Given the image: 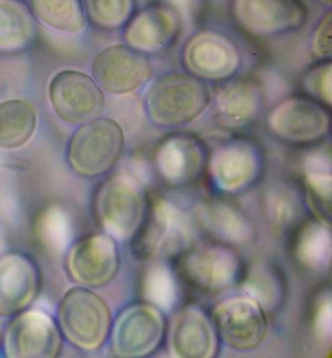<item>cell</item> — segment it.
Masks as SVG:
<instances>
[{"mask_svg": "<svg viewBox=\"0 0 332 358\" xmlns=\"http://www.w3.org/2000/svg\"><path fill=\"white\" fill-rule=\"evenodd\" d=\"M231 16L248 36L274 39L300 31L308 9L303 0H231Z\"/></svg>", "mask_w": 332, "mask_h": 358, "instance_id": "8992f818", "label": "cell"}, {"mask_svg": "<svg viewBox=\"0 0 332 358\" xmlns=\"http://www.w3.org/2000/svg\"><path fill=\"white\" fill-rule=\"evenodd\" d=\"M199 217L209 233L233 243H244L253 237L251 224L239 210L224 201L205 203Z\"/></svg>", "mask_w": 332, "mask_h": 358, "instance_id": "cb8c5ba5", "label": "cell"}, {"mask_svg": "<svg viewBox=\"0 0 332 358\" xmlns=\"http://www.w3.org/2000/svg\"><path fill=\"white\" fill-rule=\"evenodd\" d=\"M60 330L74 347L86 352L101 349L111 329L109 306L94 291L74 287L59 307Z\"/></svg>", "mask_w": 332, "mask_h": 358, "instance_id": "277c9868", "label": "cell"}, {"mask_svg": "<svg viewBox=\"0 0 332 358\" xmlns=\"http://www.w3.org/2000/svg\"><path fill=\"white\" fill-rule=\"evenodd\" d=\"M125 148L123 128L109 117H97L82 124L67 146L71 170L85 178L106 175L118 163Z\"/></svg>", "mask_w": 332, "mask_h": 358, "instance_id": "7a4b0ae2", "label": "cell"}, {"mask_svg": "<svg viewBox=\"0 0 332 358\" xmlns=\"http://www.w3.org/2000/svg\"><path fill=\"white\" fill-rule=\"evenodd\" d=\"M34 34L31 11L17 0H0V51L26 47Z\"/></svg>", "mask_w": 332, "mask_h": 358, "instance_id": "d4e9b609", "label": "cell"}, {"mask_svg": "<svg viewBox=\"0 0 332 358\" xmlns=\"http://www.w3.org/2000/svg\"><path fill=\"white\" fill-rule=\"evenodd\" d=\"M163 331V320L155 308L133 306L117 320L112 337L113 350L121 357H144L158 347Z\"/></svg>", "mask_w": 332, "mask_h": 358, "instance_id": "ac0fdd59", "label": "cell"}, {"mask_svg": "<svg viewBox=\"0 0 332 358\" xmlns=\"http://www.w3.org/2000/svg\"><path fill=\"white\" fill-rule=\"evenodd\" d=\"M316 1H318L319 4L324 5V6H328L331 8V0H316Z\"/></svg>", "mask_w": 332, "mask_h": 358, "instance_id": "e575fe53", "label": "cell"}, {"mask_svg": "<svg viewBox=\"0 0 332 358\" xmlns=\"http://www.w3.org/2000/svg\"><path fill=\"white\" fill-rule=\"evenodd\" d=\"M29 4L34 19L58 34L74 36L86 27L82 0H29Z\"/></svg>", "mask_w": 332, "mask_h": 358, "instance_id": "603a6c76", "label": "cell"}, {"mask_svg": "<svg viewBox=\"0 0 332 358\" xmlns=\"http://www.w3.org/2000/svg\"><path fill=\"white\" fill-rule=\"evenodd\" d=\"M305 182L310 192L321 203H331L332 189L331 154L317 151L304 162Z\"/></svg>", "mask_w": 332, "mask_h": 358, "instance_id": "f1b7e54d", "label": "cell"}, {"mask_svg": "<svg viewBox=\"0 0 332 358\" xmlns=\"http://www.w3.org/2000/svg\"><path fill=\"white\" fill-rule=\"evenodd\" d=\"M317 336L323 341H331L332 334V307L329 296L319 302L314 317Z\"/></svg>", "mask_w": 332, "mask_h": 358, "instance_id": "836d02e7", "label": "cell"}, {"mask_svg": "<svg viewBox=\"0 0 332 358\" xmlns=\"http://www.w3.org/2000/svg\"><path fill=\"white\" fill-rule=\"evenodd\" d=\"M247 288L249 294L253 295L251 298L261 305L262 303L268 305L276 297V285L274 280L265 273L257 272L256 275L254 273L253 277L249 278Z\"/></svg>", "mask_w": 332, "mask_h": 358, "instance_id": "d6a6232c", "label": "cell"}, {"mask_svg": "<svg viewBox=\"0 0 332 358\" xmlns=\"http://www.w3.org/2000/svg\"><path fill=\"white\" fill-rule=\"evenodd\" d=\"M118 251L109 235L97 234L82 238L67 256V267L74 282L86 287L109 285L118 271Z\"/></svg>", "mask_w": 332, "mask_h": 358, "instance_id": "5bb4252c", "label": "cell"}, {"mask_svg": "<svg viewBox=\"0 0 332 358\" xmlns=\"http://www.w3.org/2000/svg\"><path fill=\"white\" fill-rule=\"evenodd\" d=\"M144 296L159 309L169 310L177 299V285L173 273L165 265L156 264L147 271L144 278Z\"/></svg>", "mask_w": 332, "mask_h": 358, "instance_id": "83f0119b", "label": "cell"}, {"mask_svg": "<svg viewBox=\"0 0 332 358\" xmlns=\"http://www.w3.org/2000/svg\"><path fill=\"white\" fill-rule=\"evenodd\" d=\"M311 54L316 61H326L332 57V16L331 9L323 15L314 27L310 41Z\"/></svg>", "mask_w": 332, "mask_h": 358, "instance_id": "1f68e13d", "label": "cell"}, {"mask_svg": "<svg viewBox=\"0 0 332 358\" xmlns=\"http://www.w3.org/2000/svg\"><path fill=\"white\" fill-rule=\"evenodd\" d=\"M4 345L10 358L58 357L62 348V332L46 313L24 310L9 323Z\"/></svg>", "mask_w": 332, "mask_h": 358, "instance_id": "8fae6325", "label": "cell"}, {"mask_svg": "<svg viewBox=\"0 0 332 358\" xmlns=\"http://www.w3.org/2000/svg\"><path fill=\"white\" fill-rule=\"evenodd\" d=\"M209 83L186 71H170L149 82L144 111L153 125L179 128L204 115L212 106Z\"/></svg>", "mask_w": 332, "mask_h": 358, "instance_id": "6da1fadb", "label": "cell"}, {"mask_svg": "<svg viewBox=\"0 0 332 358\" xmlns=\"http://www.w3.org/2000/svg\"><path fill=\"white\" fill-rule=\"evenodd\" d=\"M267 205L272 220L281 226L293 223L300 211V201L296 191L284 183L276 184L269 190Z\"/></svg>", "mask_w": 332, "mask_h": 358, "instance_id": "f546056e", "label": "cell"}, {"mask_svg": "<svg viewBox=\"0 0 332 358\" xmlns=\"http://www.w3.org/2000/svg\"><path fill=\"white\" fill-rule=\"evenodd\" d=\"M214 320L226 342L237 350H251L265 339L268 322L262 306L251 297L234 298L214 310Z\"/></svg>", "mask_w": 332, "mask_h": 358, "instance_id": "e0dca14e", "label": "cell"}, {"mask_svg": "<svg viewBox=\"0 0 332 358\" xmlns=\"http://www.w3.org/2000/svg\"><path fill=\"white\" fill-rule=\"evenodd\" d=\"M184 271L192 282L208 290H221L231 285L238 260L231 251L216 246L194 250L184 260Z\"/></svg>", "mask_w": 332, "mask_h": 358, "instance_id": "ffe728a7", "label": "cell"}, {"mask_svg": "<svg viewBox=\"0 0 332 358\" xmlns=\"http://www.w3.org/2000/svg\"><path fill=\"white\" fill-rule=\"evenodd\" d=\"M37 122V109L29 99L0 101V149L15 150L26 145L36 133Z\"/></svg>", "mask_w": 332, "mask_h": 358, "instance_id": "7402d4cb", "label": "cell"}, {"mask_svg": "<svg viewBox=\"0 0 332 358\" xmlns=\"http://www.w3.org/2000/svg\"><path fill=\"white\" fill-rule=\"evenodd\" d=\"M172 349L181 358H207L213 355V329L202 313L186 310L176 318L172 331Z\"/></svg>", "mask_w": 332, "mask_h": 358, "instance_id": "44dd1931", "label": "cell"}, {"mask_svg": "<svg viewBox=\"0 0 332 358\" xmlns=\"http://www.w3.org/2000/svg\"><path fill=\"white\" fill-rule=\"evenodd\" d=\"M331 108L308 96L294 94L275 104L266 116L268 130L286 143H317L331 131Z\"/></svg>", "mask_w": 332, "mask_h": 358, "instance_id": "52a82bcc", "label": "cell"}, {"mask_svg": "<svg viewBox=\"0 0 332 358\" xmlns=\"http://www.w3.org/2000/svg\"><path fill=\"white\" fill-rule=\"evenodd\" d=\"M204 144L192 134L177 133L165 138L154 155L159 178L172 186H184L196 180L206 165Z\"/></svg>", "mask_w": 332, "mask_h": 358, "instance_id": "2e32d148", "label": "cell"}, {"mask_svg": "<svg viewBox=\"0 0 332 358\" xmlns=\"http://www.w3.org/2000/svg\"><path fill=\"white\" fill-rule=\"evenodd\" d=\"M86 17L95 27L116 31L126 26L136 12V0H84Z\"/></svg>", "mask_w": 332, "mask_h": 358, "instance_id": "4316f807", "label": "cell"}, {"mask_svg": "<svg viewBox=\"0 0 332 358\" xmlns=\"http://www.w3.org/2000/svg\"><path fill=\"white\" fill-rule=\"evenodd\" d=\"M191 238L188 217L171 201L159 199L152 206L137 250L147 258L174 255L184 250Z\"/></svg>", "mask_w": 332, "mask_h": 358, "instance_id": "7c38bea8", "label": "cell"}, {"mask_svg": "<svg viewBox=\"0 0 332 358\" xmlns=\"http://www.w3.org/2000/svg\"><path fill=\"white\" fill-rule=\"evenodd\" d=\"M331 230L321 223H311L301 231L297 240L296 255L301 264L319 270L331 263Z\"/></svg>", "mask_w": 332, "mask_h": 358, "instance_id": "484cf974", "label": "cell"}, {"mask_svg": "<svg viewBox=\"0 0 332 358\" xmlns=\"http://www.w3.org/2000/svg\"><path fill=\"white\" fill-rule=\"evenodd\" d=\"M184 31V18L176 5L157 1L136 10L124 27V43L151 56L168 51Z\"/></svg>", "mask_w": 332, "mask_h": 358, "instance_id": "30bf717a", "label": "cell"}, {"mask_svg": "<svg viewBox=\"0 0 332 358\" xmlns=\"http://www.w3.org/2000/svg\"><path fill=\"white\" fill-rule=\"evenodd\" d=\"M214 115L226 128L242 129L253 125L263 113L266 93L254 77L236 76L221 83L213 96Z\"/></svg>", "mask_w": 332, "mask_h": 358, "instance_id": "4fadbf2b", "label": "cell"}, {"mask_svg": "<svg viewBox=\"0 0 332 358\" xmlns=\"http://www.w3.org/2000/svg\"><path fill=\"white\" fill-rule=\"evenodd\" d=\"M184 69L207 83H223L238 76L243 66L239 45L228 34L200 29L187 39L181 51Z\"/></svg>", "mask_w": 332, "mask_h": 358, "instance_id": "5b68a950", "label": "cell"}, {"mask_svg": "<svg viewBox=\"0 0 332 358\" xmlns=\"http://www.w3.org/2000/svg\"><path fill=\"white\" fill-rule=\"evenodd\" d=\"M50 108L60 120L80 126L101 116L106 94L93 77L77 69H62L50 79Z\"/></svg>", "mask_w": 332, "mask_h": 358, "instance_id": "ba28073f", "label": "cell"}, {"mask_svg": "<svg viewBox=\"0 0 332 358\" xmlns=\"http://www.w3.org/2000/svg\"><path fill=\"white\" fill-rule=\"evenodd\" d=\"M144 182L129 171H120L102 184L95 199V213L107 235L126 240L141 226L144 215Z\"/></svg>", "mask_w": 332, "mask_h": 358, "instance_id": "3957f363", "label": "cell"}, {"mask_svg": "<svg viewBox=\"0 0 332 358\" xmlns=\"http://www.w3.org/2000/svg\"><path fill=\"white\" fill-rule=\"evenodd\" d=\"M208 171L217 188L235 192L256 180L261 168V157L256 144L236 138L221 144L209 158Z\"/></svg>", "mask_w": 332, "mask_h": 358, "instance_id": "9a60e30c", "label": "cell"}, {"mask_svg": "<svg viewBox=\"0 0 332 358\" xmlns=\"http://www.w3.org/2000/svg\"><path fill=\"white\" fill-rule=\"evenodd\" d=\"M92 77L104 94L128 96L144 88L153 76L149 56L126 43L106 46L96 55Z\"/></svg>", "mask_w": 332, "mask_h": 358, "instance_id": "9c48e42d", "label": "cell"}, {"mask_svg": "<svg viewBox=\"0 0 332 358\" xmlns=\"http://www.w3.org/2000/svg\"><path fill=\"white\" fill-rule=\"evenodd\" d=\"M39 270L31 258L20 252L0 256V315L24 312L39 293Z\"/></svg>", "mask_w": 332, "mask_h": 358, "instance_id": "d6986e66", "label": "cell"}, {"mask_svg": "<svg viewBox=\"0 0 332 358\" xmlns=\"http://www.w3.org/2000/svg\"><path fill=\"white\" fill-rule=\"evenodd\" d=\"M301 86L306 96L331 108L332 104V62L316 61L307 69L301 79Z\"/></svg>", "mask_w": 332, "mask_h": 358, "instance_id": "4dcf8cb0", "label": "cell"}]
</instances>
